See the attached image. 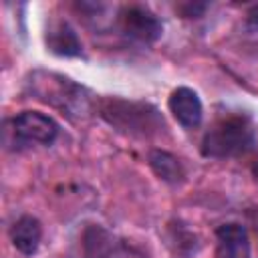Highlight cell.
I'll return each mask as SVG.
<instances>
[{"instance_id":"8","label":"cell","mask_w":258,"mask_h":258,"mask_svg":"<svg viewBox=\"0 0 258 258\" xmlns=\"http://www.w3.org/2000/svg\"><path fill=\"white\" fill-rule=\"evenodd\" d=\"M46 46L52 54L56 56H81L83 52V44L75 32V28L67 22V20H54L48 24L46 28Z\"/></svg>"},{"instance_id":"11","label":"cell","mask_w":258,"mask_h":258,"mask_svg":"<svg viewBox=\"0 0 258 258\" xmlns=\"http://www.w3.org/2000/svg\"><path fill=\"white\" fill-rule=\"evenodd\" d=\"M248 26L258 30V6H254L250 12H248Z\"/></svg>"},{"instance_id":"6","label":"cell","mask_w":258,"mask_h":258,"mask_svg":"<svg viewBox=\"0 0 258 258\" xmlns=\"http://www.w3.org/2000/svg\"><path fill=\"white\" fill-rule=\"evenodd\" d=\"M169 113L175 117V121L185 129H196L202 123L204 107L198 97V93L189 87H177L171 91L167 99Z\"/></svg>"},{"instance_id":"4","label":"cell","mask_w":258,"mask_h":258,"mask_svg":"<svg viewBox=\"0 0 258 258\" xmlns=\"http://www.w3.org/2000/svg\"><path fill=\"white\" fill-rule=\"evenodd\" d=\"M16 143L22 145H52L58 137V123L40 111H22L10 121Z\"/></svg>"},{"instance_id":"1","label":"cell","mask_w":258,"mask_h":258,"mask_svg":"<svg viewBox=\"0 0 258 258\" xmlns=\"http://www.w3.org/2000/svg\"><path fill=\"white\" fill-rule=\"evenodd\" d=\"M256 143V133L248 117L232 115L214 123L202 137V155L214 159L238 157Z\"/></svg>"},{"instance_id":"10","label":"cell","mask_w":258,"mask_h":258,"mask_svg":"<svg viewBox=\"0 0 258 258\" xmlns=\"http://www.w3.org/2000/svg\"><path fill=\"white\" fill-rule=\"evenodd\" d=\"M149 165L153 169V173L163 179L165 183H171V185H177L183 181L185 177V171L179 163V159L163 149H153L149 153Z\"/></svg>"},{"instance_id":"9","label":"cell","mask_w":258,"mask_h":258,"mask_svg":"<svg viewBox=\"0 0 258 258\" xmlns=\"http://www.w3.org/2000/svg\"><path fill=\"white\" fill-rule=\"evenodd\" d=\"M10 242L12 246L24 254V256H32L36 254L40 240H42V226L34 216H20L12 226H10Z\"/></svg>"},{"instance_id":"2","label":"cell","mask_w":258,"mask_h":258,"mask_svg":"<svg viewBox=\"0 0 258 258\" xmlns=\"http://www.w3.org/2000/svg\"><path fill=\"white\" fill-rule=\"evenodd\" d=\"M28 87L36 99L60 109L69 117H73V115L83 117L89 111L87 91L81 85L73 83L69 77H62L56 73L36 71L30 75Z\"/></svg>"},{"instance_id":"7","label":"cell","mask_w":258,"mask_h":258,"mask_svg":"<svg viewBox=\"0 0 258 258\" xmlns=\"http://www.w3.org/2000/svg\"><path fill=\"white\" fill-rule=\"evenodd\" d=\"M218 258H250V236L242 224L228 222L216 230Z\"/></svg>"},{"instance_id":"5","label":"cell","mask_w":258,"mask_h":258,"mask_svg":"<svg viewBox=\"0 0 258 258\" xmlns=\"http://www.w3.org/2000/svg\"><path fill=\"white\" fill-rule=\"evenodd\" d=\"M119 24H121V30L129 38L141 44H153L163 34L161 20L147 6H141V4L125 6L119 14Z\"/></svg>"},{"instance_id":"3","label":"cell","mask_w":258,"mask_h":258,"mask_svg":"<svg viewBox=\"0 0 258 258\" xmlns=\"http://www.w3.org/2000/svg\"><path fill=\"white\" fill-rule=\"evenodd\" d=\"M103 119L117 127L119 131L131 133V135H149L151 131H157L163 127V117L159 111L151 105L143 103H131L123 99H111L103 107Z\"/></svg>"}]
</instances>
